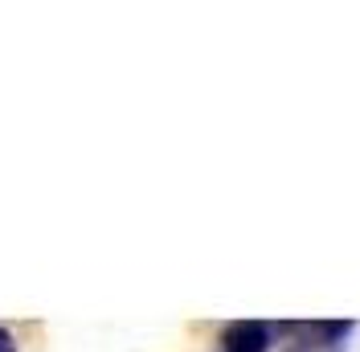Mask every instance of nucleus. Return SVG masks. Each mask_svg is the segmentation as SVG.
Segmentation results:
<instances>
[{"label":"nucleus","mask_w":360,"mask_h":352,"mask_svg":"<svg viewBox=\"0 0 360 352\" xmlns=\"http://www.w3.org/2000/svg\"><path fill=\"white\" fill-rule=\"evenodd\" d=\"M270 336H274V332H270L266 324H258V320H238V324L225 328L221 344H225V352H266Z\"/></svg>","instance_id":"obj_1"},{"label":"nucleus","mask_w":360,"mask_h":352,"mask_svg":"<svg viewBox=\"0 0 360 352\" xmlns=\"http://www.w3.org/2000/svg\"><path fill=\"white\" fill-rule=\"evenodd\" d=\"M0 352H13V340H8L4 332H0Z\"/></svg>","instance_id":"obj_2"}]
</instances>
